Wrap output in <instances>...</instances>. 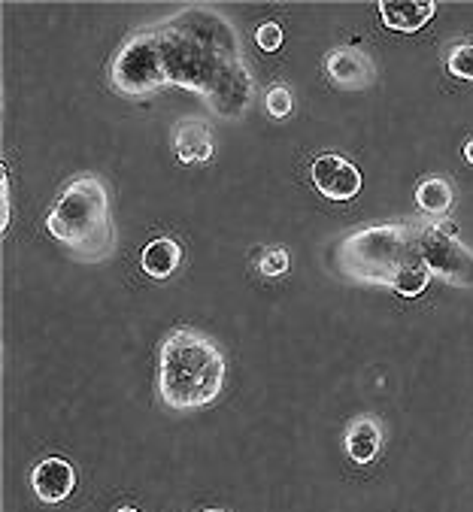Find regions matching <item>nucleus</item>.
<instances>
[{"label": "nucleus", "instance_id": "4468645a", "mask_svg": "<svg viewBox=\"0 0 473 512\" xmlns=\"http://www.w3.org/2000/svg\"><path fill=\"white\" fill-rule=\"evenodd\" d=\"M416 203H419V210L425 216H434V219H443L449 210H452V203H455V191L446 179L440 176H431V179H422L416 185Z\"/></svg>", "mask_w": 473, "mask_h": 512}, {"label": "nucleus", "instance_id": "ddd939ff", "mask_svg": "<svg viewBox=\"0 0 473 512\" xmlns=\"http://www.w3.org/2000/svg\"><path fill=\"white\" fill-rule=\"evenodd\" d=\"M140 264L146 270V276L152 279H167L176 273V267L182 264V246L173 240V237H158L152 240L143 255H140Z\"/></svg>", "mask_w": 473, "mask_h": 512}, {"label": "nucleus", "instance_id": "a211bd4d", "mask_svg": "<svg viewBox=\"0 0 473 512\" xmlns=\"http://www.w3.org/2000/svg\"><path fill=\"white\" fill-rule=\"evenodd\" d=\"M255 43H258L261 52H276L282 46V25L279 22H264L255 31Z\"/></svg>", "mask_w": 473, "mask_h": 512}, {"label": "nucleus", "instance_id": "f257e3e1", "mask_svg": "<svg viewBox=\"0 0 473 512\" xmlns=\"http://www.w3.org/2000/svg\"><path fill=\"white\" fill-rule=\"evenodd\" d=\"M167 85L210 100L222 119H240L252 97V79L240 55L234 25L207 7H188L152 25Z\"/></svg>", "mask_w": 473, "mask_h": 512}, {"label": "nucleus", "instance_id": "f3484780", "mask_svg": "<svg viewBox=\"0 0 473 512\" xmlns=\"http://www.w3.org/2000/svg\"><path fill=\"white\" fill-rule=\"evenodd\" d=\"M258 270L264 276H282V273H289V252L282 249V246H273L261 255L258 261Z\"/></svg>", "mask_w": 473, "mask_h": 512}, {"label": "nucleus", "instance_id": "9d476101", "mask_svg": "<svg viewBox=\"0 0 473 512\" xmlns=\"http://www.w3.org/2000/svg\"><path fill=\"white\" fill-rule=\"evenodd\" d=\"M376 10H380L383 25L398 34H416L437 16L434 0H383Z\"/></svg>", "mask_w": 473, "mask_h": 512}, {"label": "nucleus", "instance_id": "0eeeda50", "mask_svg": "<svg viewBox=\"0 0 473 512\" xmlns=\"http://www.w3.org/2000/svg\"><path fill=\"white\" fill-rule=\"evenodd\" d=\"M313 185L322 197L328 200H352L361 191V173L352 161L340 158V155H319L310 167Z\"/></svg>", "mask_w": 473, "mask_h": 512}, {"label": "nucleus", "instance_id": "dca6fc26", "mask_svg": "<svg viewBox=\"0 0 473 512\" xmlns=\"http://www.w3.org/2000/svg\"><path fill=\"white\" fill-rule=\"evenodd\" d=\"M264 107H267V113L273 119H286L292 113V107H295V97H292V91L286 85H273L267 91V97H264Z\"/></svg>", "mask_w": 473, "mask_h": 512}, {"label": "nucleus", "instance_id": "6e6552de", "mask_svg": "<svg viewBox=\"0 0 473 512\" xmlns=\"http://www.w3.org/2000/svg\"><path fill=\"white\" fill-rule=\"evenodd\" d=\"M325 73L334 85L346 88V91H361L367 85H373L376 70L370 64V58L355 49V46H337L328 52L325 58Z\"/></svg>", "mask_w": 473, "mask_h": 512}, {"label": "nucleus", "instance_id": "412c9836", "mask_svg": "<svg viewBox=\"0 0 473 512\" xmlns=\"http://www.w3.org/2000/svg\"><path fill=\"white\" fill-rule=\"evenodd\" d=\"M116 512H137L134 506H122V509H116Z\"/></svg>", "mask_w": 473, "mask_h": 512}, {"label": "nucleus", "instance_id": "4be33fe9", "mask_svg": "<svg viewBox=\"0 0 473 512\" xmlns=\"http://www.w3.org/2000/svg\"><path fill=\"white\" fill-rule=\"evenodd\" d=\"M204 512H225V509H204Z\"/></svg>", "mask_w": 473, "mask_h": 512}, {"label": "nucleus", "instance_id": "9b49d317", "mask_svg": "<svg viewBox=\"0 0 473 512\" xmlns=\"http://www.w3.org/2000/svg\"><path fill=\"white\" fill-rule=\"evenodd\" d=\"M173 152L182 164H207L213 158L210 128L198 119H185L173 131Z\"/></svg>", "mask_w": 473, "mask_h": 512}, {"label": "nucleus", "instance_id": "2eb2a0df", "mask_svg": "<svg viewBox=\"0 0 473 512\" xmlns=\"http://www.w3.org/2000/svg\"><path fill=\"white\" fill-rule=\"evenodd\" d=\"M446 70L461 82H473V43L452 46L449 58H446Z\"/></svg>", "mask_w": 473, "mask_h": 512}, {"label": "nucleus", "instance_id": "aec40b11", "mask_svg": "<svg viewBox=\"0 0 473 512\" xmlns=\"http://www.w3.org/2000/svg\"><path fill=\"white\" fill-rule=\"evenodd\" d=\"M464 158L473 164V140H467V143H464Z\"/></svg>", "mask_w": 473, "mask_h": 512}, {"label": "nucleus", "instance_id": "6ab92c4d", "mask_svg": "<svg viewBox=\"0 0 473 512\" xmlns=\"http://www.w3.org/2000/svg\"><path fill=\"white\" fill-rule=\"evenodd\" d=\"M0 185H4V222H0V228H10V176H7V164H4V179H0Z\"/></svg>", "mask_w": 473, "mask_h": 512}, {"label": "nucleus", "instance_id": "423d86ee", "mask_svg": "<svg viewBox=\"0 0 473 512\" xmlns=\"http://www.w3.org/2000/svg\"><path fill=\"white\" fill-rule=\"evenodd\" d=\"M416 246L431 276H440L449 285L473 288V249H467L458 234H446L437 222H413Z\"/></svg>", "mask_w": 473, "mask_h": 512}, {"label": "nucleus", "instance_id": "39448f33", "mask_svg": "<svg viewBox=\"0 0 473 512\" xmlns=\"http://www.w3.org/2000/svg\"><path fill=\"white\" fill-rule=\"evenodd\" d=\"M110 82L125 97H146V94L167 85L164 64H161V49H158V40H155L152 28H143V31L131 34L119 46V52H116V58L110 64Z\"/></svg>", "mask_w": 473, "mask_h": 512}, {"label": "nucleus", "instance_id": "7ed1b4c3", "mask_svg": "<svg viewBox=\"0 0 473 512\" xmlns=\"http://www.w3.org/2000/svg\"><path fill=\"white\" fill-rule=\"evenodd\" d=\"M228 364L219 346L195 331L176 328L164 337L158 352V394L170 409H204L225 388Z\"/></svg>", "mask_w": 473, "mask_h": 512}, {"label": "nucleus", "instance_id": "f8f14e48", "mask_svg": "<svg viewBox=\"0 0 473 512\" xmlns=\"http://www.w3.org/2000/svg\"><path fill=\"white\" fill-rule=\"evenodd\" d=\"M343 446H346V455H349L355 464H370V461H376V455H380V449H383V428H380V422L370 419V416L355 419V422L349 425V431H346Z\"/></svg>", "mask_w": 473, "mask_h": 512}, {"label": "nucleus", "instance_id": "1a4fd4ad", "mask_svg": "<svg viewBox=\"0 0 473 512\" xmlns=\"http://www.w3.org/2000/svg\"><path fill=\"white\" fill-rule=\"evenodd\" d=\"M31 488L43 503H61L76 488V470L64 458H43L31 470Z\"/></svg>", "mask_w": 473, "mask_h": 512}, {"label": "nucleus", "instance_id": "20e7f679", "mask_svg": "<svg viewBox=\"0 0 473 512\" xmlns=\"http://www.w3.org/2000/svg\"><path fill=\"white\" fill-rule=\"evenodd\" d=\"M416 228L413 222H386L367 225L346 234L334 249L337 270L364 285H386L392 288L404 267L419 261Z\"/></svg>", "mask_w": 473, "mask_h": 512}, {"label": "nucleus", "instance_id": "f03ea898", "mask_svg": "<svg viewBox=\"0 0 473 512\" xmlns=\"http://www.w3.org/2000/svg\"><path fill=\"white\" fill-rule=\"evenodd\" d=\"M46 231L76 261H107L116 249V225L104 179L94 173L70 179L52 203Z\"/></svg>", "mask_w": 473, "mask_h": 512}]
</instances>
